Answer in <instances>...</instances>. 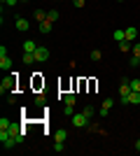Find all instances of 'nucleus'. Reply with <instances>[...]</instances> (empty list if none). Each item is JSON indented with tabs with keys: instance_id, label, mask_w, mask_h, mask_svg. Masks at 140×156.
Returning <instances> with one entry per match:
<instances>
[{
	"instance_id": "6",
	"label": "nucleus",
	"mask_w": 140,
	"mask_h": 156,
	"mask_svg": "<svg viewBox=\"0 0 140 156\" xmlns=\"http://www.w3.org/2000/svg\"><path fill=\"white\" fill-rule=\"evenodd\" d=\"M35 61H40V63H45V61H49V49H47V47H38V49H35Z\"/></svg>"
},
{
	"instance_id": "16",
	"label": "nucleus",
	"mask_w": 140,
	"mask_h": 156,
	"mask_svg": "<svg viewBox=\"0 0 140 156\" xmlns=\"http://www.w3.org/2000/svg\"><path fill=\"white\" fill-rule=\"evenodd\" d=\"M40 33H45V35H47V33H52V21H42V23H40Z\"/></svg>"
},
{
	"instance_id": "17",
	"label": "nucleus",
	"mask_w": 140,
	"mask_h": 156,
	"mask_svg": "<svg viewBox=\"0 0 140 156\" xmlns=\"http://www.w3.org/2000/svg\"><path fill=\"white\" fill-rule=\"evenodd\" d=\"M112 37L117 40V42H124V40H126V30H114Z\"/></svg>"
},
{
	"instance_id": "9",
	"label": "nucleus",
	"mask_w": 140,
	"mask_h": 156,
	"mask_svg": "<svg viewBox=\"0 0 140 156\" xmlns=\"http://www.w3.org/2000/svg\"><path fill=\"white\" fill-rule=\"evenodd\" d=\"M126 30V40L128 42H133L135 37H138V30H135V26H128V28H124Z\"/></svg>"
},
{
	"instance_id": "24",
	"label": "nucleus",
	"mask_w": 140,
	"mask_h": 156,
	"mask_svg": "<svg viewBox=\"0 0 140 156\" xmlns=\"http://www.w3.org/2000/svg\"><path fill=\"white\" fill-rule=\"evenodd\" d=\"M89 58H91V61H100V51H98V49H93V51L89 54Z\"/></svg>"
},
{
	"instance_id": "20",
	"label": "nucleus",
	"mask_w": 140,
	"mask_h": 156,
	"mask_svg": "<svg viewBox=\"0 0 140 156\" xmlns=\"http://www.w3.org/2000/svg\"><path fill=\"white\" fill-rule=\"evenodd\" d=\"M63 114L73 117V114H75V105H68V103H66V107H63Z\"/></svg>"
},
{
	"instance_id": "27",
	"label": "nucleus",
	"mask_w": 140,
	"mask_h": 156,
	"mask_svg": "<svg viewBox=\"0 0 140 156\" xmlns=\"http://www.w3.org/2000/svg\"><path fill=\"white\" fill-rule=\"evenodd\" d=\"M16 2H21V0H5V5H16Z\"/></svg>"
},
{
	"instance_id": "19",
	"label": "nucleus",
	"mask_w": 140,
	"mask_h": 156,
	"mask_svg": "<svg viewBox=\"0 0 140 156\" xmlns=\"http://www.w3.org/2000/svg\"><path fill=\"white\" fill-rule=\"evenodd\" d=\"M119 49H121V51H131L133 47H131V42H128V40H124V42H119Z\"/></svg>"
},
{
	"instance_id": "13",
	"label": "nucleus",
	"mask_w": 140,
	"mask_h": 156,
	"mask_svg": "<svg viewBox=\"0 0 140 156\" xmlns=\"http://www.w3.org/2000/svg\"><path fill=\"white\" fill-rule=\"evenodd\" d=\"M66 137H68V130H63V128H59L56 133H54V140H61V142H66Z\"/></svg>"
},
{
	"instance_id": "29",
	"label": "nucleus",
	"mask_w": 140,
	"mask_h": 156,
	"mask_svg": "<svg viewBox=\"0 0 140 156\" xmlns=\"http://www.w3.org/2000/svg\"><path fill=\"white\" fill-rule=\"evenodd\" d=\"M117 2H124V0H117Z\"/></svg>"
},
{
	"instance_id": "2",
	"label": "nucleus",
	"mask_w": 140,
	"mask_h": 156,
	"mask_svg": "<svg viewBox=\"0 0 140 156\" xmlns=\"http://www.w3.org/2000/svg\"><path fill=\"white\" fill-rule=\"evenodd\" d=\"M16 89V75H9V77L2 79V84H0V93H12Z\"/></svg>"
},
{
	"instance_id": "4",
	"label": "nucleus",
	"mask_w": 140,
	"mask_h": 156,
	"mask_svg": "<svg viewBox=\"0 0 140 156\" xmlns=\"http://www.w3.org/2000/svg\"><path fill=\"white\" fill-rule=\"evenodd\" d=\"M0 68H2V70H12V58L7 56L5 47H0Z\"/></svg>"
},
{
	"instance_id": "22",
	"label": "nucleus",
	"mask_w": 140,
	"mask_h": 156,
	"mask_svg": "<svg viewBox=\"0 0 140 156\" xmlns=\"http://www.w3.org/2000/svg\"><path fill=\"white\" fill-rule=\"evenodd\" d=\"M128 84H131V91H140V79H131Z\"/></svg>"
},
{
	"instance_id": "23",
	"label": "nucleus",
	"mask_w": 140,
	"mask_h": 156,
	"mask_svg": "<svg viewBox=\"0 0 140 156\" xmlns=\"http://www.w3.org/2000/svg\"><path fill=\"white\" fill-rule=\"evenodd\" d=\"M9 124H12V121H9V119H0V130H5V128H9Z\"/></svg>"
},
{
	"instance_id": "3",
	"label": "nucleus",
	"mask_w": 140,
	"mask_h": 156,
	"mask_svg": "<svg viewBox=\"0 0 140 156\" xmlns=\"http://www.w3.org/2000/svg\"><path fill=\"white\" fill-rule=\"evenodd\" d=\"M121 105H140V91H131L128 96H119Z\"/></svg>"
},
{
	"instance_id": "26",
	"label": "nucleus",
	"mask_w": 140,
	"mask_h": 156,
	"mask_svg": "<svg viewBox=\"0 0 140 156\" xmlns=\"http://www.w3.org/2000/svg\"><path fill=\"white\" fill-rule=\"evenodd\" d=\"M35 105H38V107H40V105H45V93H42V96H38V98H35Z\"/></svg>"
},
{
	"instance_id": "5",
	"label": "nucleus",
	"mask_w": 140,
	"mask_h": 156,
	"mask_svg": "<svg viewBox=\"0 0 140 156\" xmlns=\"http://www.w3.org/2000/svg\"><path fill=\"white\" fill-rule=\"evenodd\" d=\"M112 107H114V98H105V100H103V105H100V110H98V114H100V117H107Z\"/></svg>"
},
{
	"instance_id": "14",
	"label": "nucleus",
	"mask_w": 140,
	"mask_h": 156,
	"mask_svg": "<svg viewBox=\"0 0 140 156\" xmlns=\"http://www.w3.org/2000/svg\"><path fill=\"white\" fill-rule=\"evenodd\" d=\"M35 19H38V23H42V21H47V12L45 9H35V14H33Z\"/></svg>"
},
{
	"instance_id": "21",
	"label": "nucleus",
	"mask_w": 140,
	"mask_h": 156,
	"mask_svg": "<svg viewBox=\"0 0 140 156\" xmlns=\"http://www.w3.org/2000/svg\"><path fill=\"white\" fill-rule=\"evenodd\" d=\"M82 112H84V114H87L89 119H91L93 114H96V110H93V105H87V107H84V110H82Z\"/></svg>"
},
{
	"instance_id": "1",
	"label": "nucleus",
	"mask_w": 140,
	"mask_h": 156,
	"mask_svg": "<svg viewBox=\"0 0 140 156\" xmlns=\"http://www.w3.org/2000/svg\"><path fill=\"white\" fill-rule=\"evenodd\" d=\"M70 119H73V126H75V128H89V124H91V119H89L84 112H75Z\"/></svg>"
},
{
	"instance_id": "15",
	"label": "nucleus",
	"mask_w": 140,
	"mask_h": 156,
	"mask_svg": "<svg viewBox=\"0 0 140 156\" xmlns=\"http://www.w3.org/2000/svg\"><path fill=\"white\" fill-rule=\"evenodd\" d=\"M59 16H61V14H59V9H49V12H47V21H52V23H54L56 19H59Z\"/></svg>"
},
{
	"instance_id": "8",
	"label": "nucleus",
	"mask_w": 140,
	"mask_h": 156,
	"mask_svg": "<svg viewBox=\"0 0 140 156\" xmlns=\"http://www.w3.org/2000/svg\"><path fill=\"white\" fill-rule=\"evenodd\" d=\"M14 26H16V30L26 33L28 28H31V23H28V19H23V16H16V21H14Z\"/></svg>"
},
{
	"instance_id": "11",
	"label": "nucleus",
	"mask_w": 140,
	"mask_h": 156,
	"mask_svg": "<svg viewBox=\"0 0 140 156\" xmlns=\"http://www.w3.org/2000/svg\"><path fill=\"white\" fill-rule=\"evenodd\" d=\"M35 49H38V44H35L33 40H26V42H23V51H31V54H35Z\"/></svg>"
},
{
	"instance_id": "18",
	"label": "nucleus",
	"mask_w": 140,
	"mask_h": 156,
	"mask_svg": "<svg viewBox=\"0 0 140 156\" xmlns=\"http://www.w3.org/2000/svg\"><path fill=\"white\" fill-rule=\"evenodd\" d=\"M75 100H77L75 93H66V96H63V103H68V105H75Z\"/></svg>"
},
{
	"instance_id": "28",
	"label": "nucleus",
	"mask_w": 140,
	"mask_h": 156,
	"mask_svg": "<svg viewBox=\"0 0 140 156\" xmlns=\"http://www.w3.org/2000/svg\"><path fill=\"white\" fill-rule=\"evenodd\" d=\"M135 151H140V140H138V142H135Z\"/></svg>"
},
{
	"instance_id": "10",
	"label": "nucleus",
	"mask_w": 140,
	"mask_h": 156,
	"mask_svg": "<svg viewBox=\"0 0 140 156\" xmlns=\"http://www.w3.org/2000/svg\"><path fill=\"white\" fill-rule=\"evenodd\" d=\"M128 93H131V84H128V79H124L119 86V96H128Z\"/></svg>"
},
{
	"instance_id": "25",
	"label": "nucleus",
	"mask_w": 140,
	"mask_h": 156,
	"mask_svg": "<svg viewBox=\"0 0 140 156\" xmlns=\"http://www.w3.org/2000/svg\"><path fill=\"white\" fill-rule=\"evenodd\" d=\"M84 2H87V0H73V5L77 7V9H82V7H84Z\"/></svg>"
},
{
	"instance_id": "7",
	"label": "nucleus",
	"mask_w": 140,
	"mask_h": 156,
	"mask_svg": "<svg viewBox=\"0 0 140 156\" xmlns=\"http://www.w3.org/2000/svg\"><path fill=\"white\" fill-rule=\"evenodd\" d=\"M131 54H133V56H131V61H128V63L133 65V68H135V65H140V42H135V44H133Z\"/></svg>"
},
{
	"instance_id": "12",
	"label": "nucleus",
	"mask_w": 140,
	"mask_h": 156,
	"mask_svg": "<svg viewBox=\"0 0 140 156\" xmlns=\"http://www.w3.org/2000/svg\"><path fill=\"white\" fill-rule=\"evenodd\" d=\"M21 61H23V65H31L35 61V54H31V51H23V56H21Z\"/></svg>"
}]
</instances>
